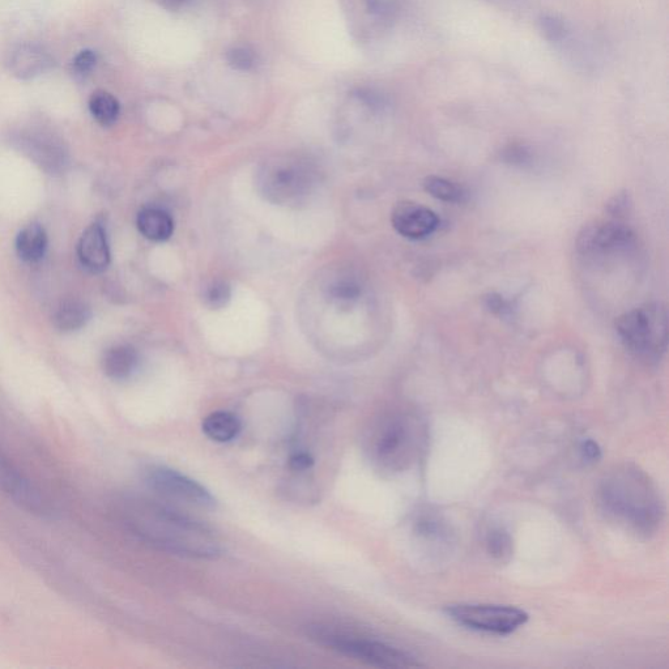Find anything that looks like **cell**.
<instances>
[{
  "instance_id": "obj_2",
  "label": "cell",
  "mask_w": 669,
  "mask_h": 669,
  "mask_svg": "<svg viewBox=\"0 0 669 669\" xmlns=\"http://www.w3.org/2000/svg\"><path fill=\"white\" fill-rule=\"evenodd\" d=\"M602 513L638 536L649 538L662 526L664 504L650 476L633 464H621L603 476L596 489Z\"/></svg>"
},
{
  "instance_id": "obj_14",
  "label": "cell",
  "mask_w": 669,
  "mask_h": 669,
  "mask_svg": "<svg viewBox=\"0 0 669 669\" xmlns=\"http://www.w3.org/2000/svg\"><path fill=\"white\" fill-rule=\"evenodd\" d=\"M55 65L54 58L41 46L21 45L11 54L8 67L20 80H32L46 74Z\"/></svg>"
},
{
  "instance_id": "obj_24",
  "label": "cell",
  "mask_w": 669,
  "mask_h": 669,
  "mask_svg": "<svg viewBox=\"0 0 669 669\" xmlns=\"http://www.w3.org/2000/svg\"><path fill=\"white\" fill-rule=\"evenodd\" d=\"M416 534L425 541H446L449 539V531H447L446 523L442 521L438 515L433 513H425L420 515L416 522Z\"/></svg>"
},
{
  "instance_id": "obj_8",
  "label": "cell",
  "mask_w": 669,
  "mask_h": 669,
  "mask_svg": "<svg viewBox=\"0 0 669 669\" xmlns=\"http://www.w3.org/2000/svg\"><path fill=\"white\" fill-rule=\"evenodd\" d=\"M146 483L157 494L169 500L206 509L216 504L212 494L198 481L170 468L152 467L147 471Z\"/></svg>"
},
{
  "instance_id": "obj_12",
  "label": "cell",
  "mask_w": 669,
  "mask_h": 669,
  "mask_svg": "<svg viewBox=\"0 0 669 669\" xmlns=\"http://www.w3.org/2000/svg\"><path fill=\"white\" fill-rule=\"evenodd\" d=\"M21 144L36 164L48 172H58L66 164V151L61 140L44 130H32L21 138Z\"/></svg>"
},
{
  "instance_id": "obj_27",
  "label": "cell",
  "mask_w": 669,
  "mask_h": 669,
  "mask_svg": "<svg viewBox=\"0 0 669 669\" xmlns=\"http://www.w3.org/2000/svg\"><path fill=\"white\" fill-rule=\"evenodd\" d=\"M228 65L237 71H249L257 63V55L249 46H234L227 53Z\"/></svg>"
},
{
  "instance_id": "obj_34",
  "label": "cell",
  "mask_w": 669,
  "mask_h": 669,
  "mask_svg": "<svg viewBox=\"0 0 669 669\" xmlns=\"http://www.w3.org/2000/svg\"><path fill=\"white\" fill-rule=\"evenodd\" d=\"M161 6L169 11H181L189 6L193 0H159Z\"/></svg>"
},
{
  "instance_id": "obj_29",
  "label": "cell",
  "mask_w": 669,
  "mask_h": 669,
  "mask_svg": "<svg viewBox=\"0 0 669 669\" xmlns=\"http://www.w3.org/2000/svg\"><path fill=\"white\" fill-rule=\"evenodd\" d=\"M331 296L339 302L355 301L360 296V287L353 280H338L331 287Z\"/></svg>"
},
{
  "instance_id": "obj_16",
  "label": "cell",
  "mask_w": 669,
  "mask_h": 669,
  "mask_svg": "<svg viewBox=\"0 0 669 669\" xmlns=\"http://www.w3.org/2000/svg\"><path fill=\"white\" fill-rule=\"evenodd\" d=\"M139 232L149 241H168L174 232V221L168 212L160 208H144L136 219Z\"/></svg>"
},
{
  "instance_id": "obj_22",
  "label": "cell",
  "mask_w": 669,
  "mask_h": 669,
  "mask_svg": "<svg viewBox=\"0 0 669 669\" xmlns=\"http://www.w3.org/2000/svg\"><path fill=\"white\" fill-rule=\"evenodd\" d=\"M485 548L494 560L506 561L513 555V539L505 528L493 527L485 538Z\"/></svg>"
},
{
  "instance_id": "obj_10",
  "label": "cell",
  "mask_w": 669,
  "mask_h": 669,
  "mask_svg": "<svg viewBox=\"0 0 669 669\" xmlns=\"http://www.w3.org/2000/svg\"><path fill=\"white\" fill-rule=\"evenodd\" d=\"M634 240L636 236L628 225L620 221H605L583 228L578 234L577 249L585 257H596L628 250Z\"/></svg>"
},
{
  "instance_id": "obj_33",
  "label": "cell",
  "mask_w": 669,
  "mask_h": 669,
  "mask_svg": "<svg viewBox=\"0 0 669 669\" xmlns=\"http://www.w3.org/2000/svg\"><path fill=\"white\" fill-rule=\"evenodd\" d=\"M582 453L583 457L590 460V462H595V460H598L600 457H602L598 443H595L594 441H587L583 443Z\"/></svg>"
},
{
  "instance_id": "obj_18",
  "label": "cell",
  "mask_w": 669,
  "mask_h": 669,
  "mask_svg": "<svg viewBox=\"0 0 669 669\" xmlns=\"http://www.w3.org/2000/svg\"><path fill=\"white\" fill-rule=\"evenodd\" d=\"M203 432L210 440L227 443L236 440L241 432V421L236 415L227 411H217L208 415L203 421Z\"/></svg>"
},
{
  "instance_id": "obj_31",
  "label": "cell",
  "mask_w": 669,
  "mask_h": 669,
  "mask_svg": "<svg viewBox=\"0 0 669 669\" xmlns=\"http://www.w3.org/2000/svg\"><path fill=\"white\" fill-rule=\"evenodd\" d=\"M313 466L314 458L311 457L309 453H305V451L293 454L292 457L289 458V467H291L293 471H309Z\"/></svg>"
},
{
  "instance_id": "obj_32",
  "label": "cell",
  "mask_w": 669,
  "mask_h": 669,
  "mask_svg": "<svg viewBox=\"0 0 669 669\" xmlns=\"http://www.w3.org/2000/svg\"><path fill=\"white\" fill-rule=\"evenodd\" d=\"M505 160L513 164H523L530 159L527 149L521 146H510L504 152Z\"/></svg>"
},
{
  "instance_id": "obj_25",
  "label": "cell",
  "mask_w": 669,
  "mask_h": 669,
  "mask_svg": "<svg viewBox=\"0 0 669 669\" xmlns=\"http://www.w3.org/2000/svg\"><path fill=\"white\" fill-rule=\"evenodd\" d=\"M230 300V287L227 281L213 280L203 291L204 304L211 309H223Z\"/></svg>"
},
{
  "instance_id": "obj_9",
  "label": "cell",
  "mask_w": 669,
  "mask_h": 669,
  "mask_svg": "<svg viewBox=\"0 0 669 669\" xmlns=\"http://www.w3.org/2000/svg\"><path fill=\"white\" fill-rule=\"evenodd\" d=\"M0 492L29 514L49 517L48 498L0 450Z\"/></svg>"
},
{
  "instance_id": "obj_19",
  "label": "cell",
  "mask_w": 669,
  "mask_h": 669,
  "mask_svg": "<svg viewBox=\"0 0 669 669\" xmlns=\"http://www.w3.org/2000/svg\"><path fill=\"white\" fill-rule=\"evenodd\" d=\"M91 319V309L85 302L70 298L63 301L55 310L54 326L62 332H74L85 327Z\"/></svg>"
},
{
  "instance_id": "obj_28",
  "label": "cell",
  "mask_w": 669,
  "mask_h": 669,
  "mask_svg": "<svg viewBox=\"0 0 669 669\" xmlns=\"http://www.w3.org/2000/svg\"><path fill=\"white\" fill-rule=\"evenodd\" d=\"M97 65V54L93 50L80 51L74 59H72L71 70L72 74L79 79H85L92 74Z\"/></svg>"
},
{
  "instance_id": "obj_11",
  "label": "cell",
  "mask_w": 669,
  "mask_h": 669,
  "mask_svg": "<svg viewBox=\"0 0 669 669\" xmlns=\"http://www.w3.org/2000/svg\"><path fill=\"white\" fill-rule=\"evenodd\" d=\"M392 227L409 240H423L436 232L440 219L429 208L413 202H399L391 213Z\"/></svg>"
},
{
  "instance_id": "obj_20",
  "label": "cell",
  "mask_w": 669,
  "mask_h": 669,
  "mask_svg": "<svg viewBox=\"0 0 669 669\" xmlns=\"http://www.w3.org/2000/svg\"><path fill=\"white\" fill-rule=\"evenodd\" d=\"M89 112L101 126H113L121 114V105L112 93L97 91L93 93L88 102Z\"/></svg>"
},
{
  "instance_id": "obj_21",
  "label": "cell",
  "mask_w": 669,
  "mask_h": 669,
  "mask_svg": "<svg viewBox=\"0 0 669 669\" xmlns=\"http://www.w3.org/2000/svg\"><path fill=\"white\" fill-rule=\"evenodd\" d=\"M349 11H362V15L373 21L387 24L398 14V6L394 0H348Z\"/></svg>"
},
{
  "instance_id": "obj_15",
  "label": "cell",
  "mask_w": 669,
  "mask_h": 669,
  "mask_svg": "<svg viewBox=\"0 0 669 669\" xmlns=\"http://www.w3.org/2000/svg\"><path fill=\"white\" fill-rule=\"evenodd\" d=\"M138 365V352L127 344L114 345L106 351L102 359V369L114 381L129 379L138 369Z\"/></svg>"
},
{
  "instance_id": "obj_5",
  "label": "cell",
  "mask_w": 669,
  "mask_h": 669,
  "mask_svg": "<svg viewBox=\"0 0 669 669\" xmlns=\"http://www.w3.org/2000/svg\"><path fill=\"white\" fill-rule=\"evenodd\" d=\"M317 185V169L300 157H278L264 164L258 173L259 191L280 206L304 202Z\"/></svg>"
},
{
  "instance_id": "obj_26",
  "label": "cell",
  "mask_w": 669,
  "mask_h": 669,
  "mask_svg": "<svg viewBox=\"0 0 669 669\" xmlns=\"http://www.w3.org/2000/svg\"><path fill=\"white\" fill-rule=\"evenodd\" d=\"M540 32L543 33L545 40L549 42H562L568 36V27L565 21L560 17L553 15H541L539 19Z\"/></svg>"
},
{
  "instance_id": "obj_6",
  "label": "cell",
  "mask_w": 669,
  "mask_h": 669,
  "mask_svg": "<svg viewBox=\"0 0 669 669\" xmlns=\"http://www.w3.org/2000/svg\"><path fill=\"white\" fill-rule=\"evenodd\" d=\"M313 637L322 645L330 647L336 653L348 656V658L360 660L369 666L381 668H412L420 667L413 656L404 651L387 645L377 639L359 636L339 630L322 628L317 626L313 630Z\"/></svg>"
},
{
  "instance_id": "obj_23",
  "label": "cell",
  "mask_w": 669,
  "mask_h": 669,
  "mask_svg": "<svg viewBox=\"0 0 669 669\" xmlns=\"http://www.w3.org/2000/svg\"><path fill=\"white\" fill-rule=\"evenodd\" d=\"M426 193L442 202L459 203L464 199L462 187L455 185L454 182L445 180V178L430 176L424 181Z\"/></svg>"
},
{
  "instance_id": "obj_3",
  "label": "cell",
  "mask_w": 669,
  "mask_h": 669,
  "mask_svg": "<svg viewBox=\"0 0 669 669\" xmlns=\"http://www.w3.org/2000/svg\"><path fill=\"white\" fill-rule=\"evenodd\" d=\"M425 441V426L416 417L398 413L377 425L372 436V451L382 467L403 471L420 457Z\"/></svg>"
},
{
  "instance_id": "obj_17",
  "label": "cell",
  "mask_w": 669,
  "mask_h": 669,
  "mask_svg": "<svg viewBox=\"0 0 669 669\" xmlns=\"http://www.w3.org/2000/svg\"><path fill=\"white\" fill-rule=\"evenodd\" d=\"M48 250V234L40 224H29L16 238V253L24 262L36 263Z\"/></svg>"
},
{
  "instance_id": "obj_1",
  "label": "cell",
  "mask_w": 669,
  "mask_h": 669,
  "mask_svg": "<svg viewBox=\"0 0 669 669\" xmlns=\"http://www.w3.org/2000/svg\"><path fill=\"white\" fill-rule=\"evenodd\" d=\"M118 515L127 530L161 551L191 558L221 555L220 540L210 528L159 502L125 498L118 506Z\"/></svg>"
},
{
  "instance_id": "obj_13",
  "label": "cell",
  "mask_w": 669,
  "mask_h": 669,
  "mask_svg": "<svg viewBox=\"0 0 669 669\" xmlns=\"http://www.w3.org/2000/svg\"><path fill=\"white\" fill-rule=\"evenodd\" d=\"M80 263L92 274L104 272L110 264V249L105 229L100 224H92L85 229L78 244Z\"/></svg>"
},
{
  "instance_id": "obj_7",
  "label": "cell",
  "mask_w": 669,
  "mask_h": 669,
  "mask_svg": "<svg viewBox=\"0 0 669 669\" xmlns=\"http://www.w3.org/2000/svg\"><path fill=\"white\" fill-rule=\"evenodd\" d=\"M446 613L464 628L496 636H509L530 619L522 609L509 605L453 604L446 607Z\"/></svg>"
},
{
  "instance_id": "obj_30",
  "label": "cell",
  "mask_w": 669,
  "mask_h": 669,
  "mask_svg": "<svg viewBox=\"0 0 669 669\" xmlns=\"http://www.w3.org/2000/svg\"><path fill=\"white\" fill-rule=\"evenodd\" d=\"M630 210H632V199H630V195L628 193L616 194L607 203V211L609 215L615 217L617 220L628 216Z\"/></svg>"
},
{
  "instance_id": "obj_4",
  "label": "cell",
  "mask_w": 669,
  "mask_h": 669,
  "mask_svg": "<svg viewBox=\"0 0 669 669\" xmlns=\"http://www.w3.org/2000/svg\"><path fill=\"white\" fill-rule=\"evenodd\" d=\"M622 344L637 359L651 364L667 351V310L660 302H650L622 314L616 321Z\"/></svg>"
}]
</instances>
